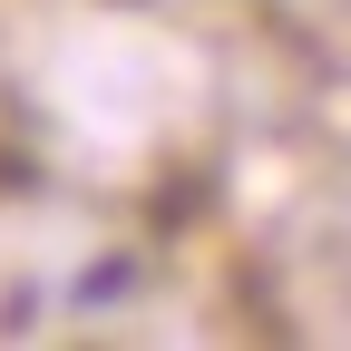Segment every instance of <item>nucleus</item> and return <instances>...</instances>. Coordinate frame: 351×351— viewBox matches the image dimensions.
I'll return each instance as SVG.
<instances>
[{"mask_svg": "<svg viewBox=\"0 0 351 351\" xmlns=\"http://www.w3.org/2000/svg\"><path fill=\"white\" fill-rule=\"evenodd\" d=\"M108 293H127V263H88V274H78V302H108Z\"/></svg>", "mask_w": 351, "mask_h": 351, "instance_id": "f257e3e1", "label": "nucleus"}]
</instances>
